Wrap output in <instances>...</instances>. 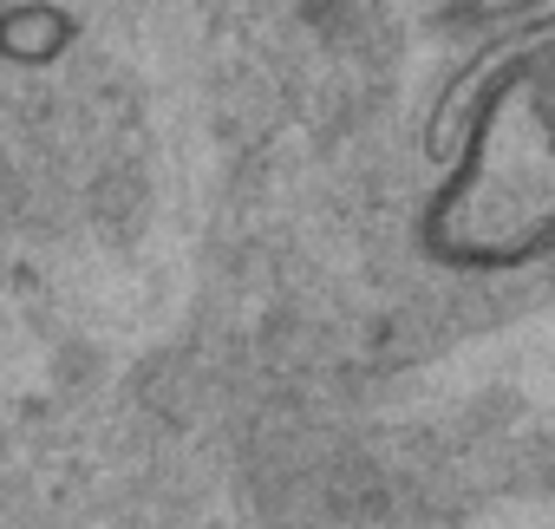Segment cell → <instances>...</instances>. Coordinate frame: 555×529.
Here are the masks:
<instances>
[{
  "instance_id": "cell-1",
  "label": "cell",
  "mask_w": 555,
  "mask_h": 529,
  "mask_svg": "<svg viewBox=\"0 0 555 529\" xmlns=\"http://www.w3.org/2000/svg\"><path fill=\"white\" fill-rule=\"evenodd\" d=\"M425 248L451 269H522L555 248V34H529L477 79Z\"/></svg>"
}]
</instances>
